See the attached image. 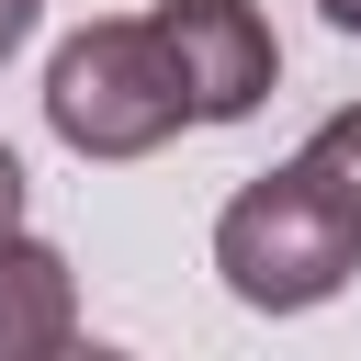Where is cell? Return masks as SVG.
Segmentation results:
<instances>
[{"label":"cell","instance_id":"6da1fadb","mask_svg":"<svg viewBox=\"0 0 361 361\" xmlns=\"http://www.w3.org/2000/svg\"><path fill=\"white\" fill-rule=\"evenodd\" d=\"M214 271L259 316H305L361 271V169L327 147V124L214 214Z\"/></svg>","mask_w":361,"mask_h":361},{"label":"cell","instance_id":"7a4b0ae2","mask_svg":"<svg viewBox=\"0 0 361 361\" xmlns=\"http://www.w3.org/2000/svg\"><path fill=\"white\" fill-rule=\"evenodd\" d=\"M45 124H56L68 158H147V147H169L192 113H180V79L158 56V23L147 11L79 23L45 56Z\"/></svg>","mask_w":361,"mask_h":361},{"label":"cell","instance_id":"3957f363","mask_svg":"<svg viewBox=\"0 0 361 361\" xmlns=\"http://www.w3.org/2000/svg\"><path fill=\"white\" fill-rule=\"evenodd\" d=\"M158 56L180 79V113L192 124H248L282 79V45H271V11L259 0H158Z\"/></svg>","mask_w":361,"mask_h":361},{"label":"cell","instance_id":"277c9868","mask_svg":"<svg viewBox=\"0 0 361 361\" xmlns=\"http://www.w3.org/2000/svg\"><path fill=\"white\" fill-rule=\"evenodd\" d=\"M79 338V282L45 237H0V361H56Z\"/></svg>","mask_w":361,"mask_h":361},{"label":"cell","instance_id":"5b68a950","mask_svg":"<svg viewBox=\"0 0 361 361\" xmlns=\"http://www.w3.org/2000/svg\"><path fill=\"white\" fill-rule=\"evenodd\" d=\"M34 23H45V0H0V68L34 45Z\"/></svg>","mask_w":361,"mask_h":361},{"label":"cell","instance_id":"8992f818","mask_svg":"<svg viewBox=\"0 0 361 361\" xmlns=\"http://www.w3.org/2000/svg\"><path fill=\"white\" fill-rule=\"evenodd\" d=\"M11 226H23V158L0 147V237H11Z\"/></svg>","mask_w":361,"mask_h":361},{"label":"cell","instance_id":"52a82bcc","mask_svg":"<svg viewBox=\"0 0 361 361\" xmlns=\"http://www.w3.org/2000/svg\"><path fill=\"white\" fill-rule=\"evenodd\" d=\"M327 147H338V158L361 169V102H350V113H327Z\"/></svg>","mask_w":361,"mask_h":361},{"label":"cell","instance_id":"ba28073f","mask_svg":"<svg viewBox=\"0 0 361 361\" xmlns=\"http://www.w3.org/2000/svg\"><path fill=\"white\" fill-rule=\"evenodd\" d=\"M316 11H327V23H338V34H361V0H316Z\"/></svg>","mask_w":361,"mask_h":361}]
</instances>
